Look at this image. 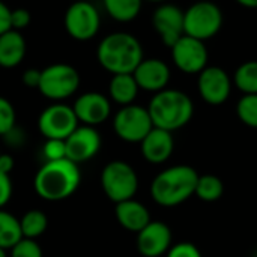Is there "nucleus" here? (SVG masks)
Masks as SVG:
<instances>
[{"label": "nucleus", "instance_id": "f257e3e1", "mask_svg": "<svg viewBox=\"0 0 257 257\" xmlns=\"http://www.w3.org/2000/svg\"><path fill=\"white\" fill-rule=\"evenodd\" d=\"M96 59L110 74H133L145 59L140 41L126 32L107 35L98 45Z\"/></svg>", "mask_w": 257, "mask_h": 257}, {"label": "nucleus", "instance_id": "f03ea898", "mask_svg": "<svg viewBox=\"0 0 257 257\" xmlns=\"http://www.w3.org/2000/svg\"><path fill=\"white\" fill-rule=\"evenodd\" d=\"M81 181L78 164L68 158L47 161L35 176V191L48 202L68 199L75 193Z\"/></svg>", "mask_w": 257, "mask_h": 257}, {"label": "nucleus", "instance_id": "7ed1b4c3", "mask_svg": "<svg viewBox=\"0 0 257 257\" xmlns=\"http://www.w3.org/2000/svg\"><path fill=\"white\" fill-rule=\"evenodd\" d=\"M199 173L185 164L173 166L158 173L151 184V196L155 203L173 208L194 196Z\"/></svg>", "mask_w": 257, "mask_h": 257}, {"label": "nucleus", "instance_id": "20e7f679", "mask_svg": "<svg viewBox=\"0 0 257 257\" xmlns=\"http://www.w3.org/2000/svg\"><path fill=\"white\" fill-rule=\"evenodd\" d=\"M148 111L155 128L173 133L184 128L191 120L194 114V104L185 92L178 89H164L152 96Z\"/></svg>", "mask_w": 257, "mask_h": 257}, {"label": "nucleus", "instance_id": "39448f33", "mask_svg": "<svg viewBox=\"0 0 257 257\" xmlns=\"http://www.w3.org/2000/svg\"><path fill=\"white\" fill-rule=\"evenodd\" d=\"M223 12L214 2L202 0L184 11V35L199 41L214 38L223 27Z\"/></svg>", "mask_w": 257, "mask_h": 257}, {"label": "nucleus", "instance_id": "423d86ee", "mask_svg": "<svg viewBox=\"0 0 257 257\" xmlns=\"http://www.w3.org/2000/svg\"><path fill=\"white\" fill-rule=\"evenodd\" d=\"M101 185L105 196L114 202L130 200L139 190V176L125 161L116 160L108 163L101 173Z\"/></svg>", "mask_w": 257, "mask_h": 257}, {"label": "nucleus", "instance_id": "0eeeda50", "mask_svg": "<svg viewBox=\"0 0 257 257\" xmlns=\"http://www.w3.org/2000/svg\"><path fill=\"white\" fill-rule=\"evenodd\" d=\"M80 75L77 69L68 63H53L41 71L38 90L48 99L62 101L77 92Z\"/></svg>", "mask_w": 257, "mask_h": 257}, {"label": "nucleus", "instance_id": "6e6552de", "mask_svg": "<svg viewBox=\"0 0 257 257\" xmlns=\"http://www.w3.org/2000/svg\"><path fill=\"white\" fill-rule=\"evenodd\" d=\"M152 128L154 123L148 108L136 104L122 107L113 119L116 136L128 143H140Z\"/></svg>", "mask_w": 257, "mask_h": 257}, {"label": "nucleus", "instance_id": "1a4fd4ad", "mask_svg": "<svg viewBox=\"0 0 257 257\" xmlns=\"http://www.w3.org/2000/svg\"><path fill=\"white\" fill-rule=\"evenodd\" d=\"M101 27L98 9L86 0L74 2L65 14V29L77 41H89L96 36Z\"/></svg>", "mask_w": 257, "mask_h": 257}, {"label": "nucleus", "instance_id": "9d476101", "mask_svg": "<svg viewBox=\"0 0 257 257\" xmlns=\"http://www.w3.org/2000/svg\"><path fill=\"white\" fill-rule=\"evenodd\" d=\"M170 50L175 66L184 74L199 75L208 66L209 53L203 41L184 35L173 44Z\"/></svg>", "mask_w": 257, "mask_h": 257}, {"label": "nucleus", "instance_id": "9b49d317", "mask_svg": "<svg viewBox=\"0 0 257 257\" xmlns=\"http://www.w3.org/2000/svg\"><path fill=\"white\" fill-rule=\"evenodd\" d=\"M38 126L45 139L66 140L78 126V119L72 107L57 102L47 107L41 113L38 119Z\"/></svg>", "mask_w": 257, "mask_h": 257}, {"label": "nucleus", "instance_id": "f8f14e48", "mask_svg": "<svg viewBox=\"0 0 257 257\" xmlns=\"http://www.w3.org/2000/svg\"><path fill=\"white\" fill-rule=\"evenodd\" d=\"M197 89L206 104L221 105L232 93V78L220 66H206L199 74Z\"/></svg>", "mask_w": 257, "mask_h": 257}, {"label": "nucleus", "instance_id": "ddd939ff", "mask_svg": "<svg viewBox=\"0 0 257 257\" xmlns=\"http://www.w3.org/2000/svg\"><path fill=\"white\" fill-rule=\"evenodd\" d=\"M152 24L163 44L172 48L173 44L184 36V11L176 5L161 3L152 15Z\"/></svg>", "mask_w": 257, "mask_h": 257}, {"label": "nucleus", "instance_id": "4468645a", "mask_svg": "<svg viewBox=\"0 0 257 257\" xmlns=\"http://www.w3.org/2000/svg\"><path fill=\"white\" fill-rule=\"evenodd\" d=\"M66 158L75 164L89 161L93 158L101 148L99 133L89 125L77 126L74 133L65 140Z\"/></svg>", "mask_w": 257, "mask_h": 257}, {"label": "nucleus", "instance_id": "2eb2a0df", "mask_svg": "<svg viewBox=\"0 0 257 257\" xmlns=\"http://www.w3.org/2000/svg\"><path fill=\"white\" fill-rule=\"evenodd\" d=\"M172 247V230L163 221H151L137 233V250L145 257H160Z\"/></svg>", "mask_w": 257, "mask_h": 257}, {"label": "nucleus", "instance_id": "dca6fc26", "mask_svg": "<svg viewBox=\"0 0 257 257\" xmlns=\"http://www.w3.org/2000/svg\"><path fill=\"white\" fill-rule=\"evenodd\" d=\"M72 110L78 122L95 126L108 119L111 113V104L105 95L99 92H87L75 99Z\"/></svg>", "mask_w": 257, "mask_h": 257}, {"label": "nucleus", "instance_id": "f3484780", "mask_svg": "<svg viewBox=\"0 0 257 257\" xmlns=\"http://www.w3.org/2000/svg\"><path fill=\"white\" fill-rule=\"evenodd\" d=\"M139 89L146 92H161L167 89L170 81V68L166 62L157 57L143 59L133 72Z\"/></svg>", "mask_w": 257, "mask_h": 257}, {"label": "nucleus", "instance_id": "a211bd4d", "mask_svg": "<svg viewBox=\"0 0 257 257\" xmlns=\"http://www.w3.org/2000/svg\"><path fill=\"white\" fill-rule=\"evenodd\" d=\"M142 155L151 164L166 163L175 151V139L170 131L152 128L148 136L140 142Z\"/></svg>", "mask_w": 257, "mask_h": 257}, {"label": "nucleus", "instance_id": "6ab92c4d", "mask_svg": "<svg viewBox=\"0 0 257 257\" xmlns=\"http://www.w3.org/2000/svg\"><path fill=\"white\" fill-rule=\"evenodd\" d=\"M114 214H116L117 223L123 229L130 232H136V233H139L143 227H146L152 221L148 208L134 199L116 203Z\"/></svg>", "mask_w": 257, "mask_h": 257}, {"label": "nucleus", "instance_id": "aec40b11", "mask_svg": "<svg viewBox=\"0 0 257 257\" xmlns=\"http://www.w3.org/2000/svg\"><path fill=\"white\" fill-rule=\"evenodd\" d=\"M26 39L18 30H8L0 35V66L15 68L26 56Z\"/></svg>", "mask_w": 257, "mask_h": 257}, {"label": "nucleus", "instance_id": "412c9836", "mask_svg": "<svg viewBox=\"0 0 257 257\" xmlns=\"http://www.w3.org/2000/svg\"><path fill=\"white\" fill-rule=\"evenodd\" d=\"M139 90L140 89L133 74H116L111 77L108 84L110 98L122 107L133 104L139 95Z\"/></svg>", "mask_w": 257, "mask_h": 257}, {"label": "nucleus", "instance_id": "4be33fe9", "mask_svg": "<svg viewBox=\"0 0 257 257\" xmlns=\"http://www.w3.org/2000/svg\"><path fill=\"white\" fill-rule=\"evenodd\" d=\"M108 15L120 23L133 21L142 9L143 0H102Z\"/></svg>", "mask_w": 257, "mask_h": 257}, {"label": "nucleus", "instance_id": "5701e85b", "mask_svg": "<svg viewBox=\"0 0 257 257\" xmlns=\"http://www.w3.org/2000/svg\"><path fill=\"white\" fill-rule=\"evenodd\" d=\"M20 239H23L20 220H17L12 214L0 209V247L9 250Z\"/></svg>", "mask_w": 257, "mask_h": 257}, {"label": "nucleus", "instance_id": "b1692460", "mask_svg": "<svg viewBox=\"0 0 257 257\" xmlns=\"http://www.w3.org/2000/svg\"><path fill=\"white\" fill-rule=\"evenodd\" d=\"M224 194V184L215 175H202L197 179L194 196L203 202H217Z\"/></svg>", "mask_w": 257, "mask_h": 257}, {"label": "nucleus", "instance_id": "393cba45", "mask_svg": "<svg viewBox=\"0 0 257 257\" xmlns=\"http://www.w3.org/2000/svg\"><path fill=\"white\" fill-rule=\"evenodd\" d=\"M233 83L244 95H257V60L239 65L235 71Z\"/></svg>", "mask_w": 257, "mask_h": 257}, {"label": "nucleus", "instance_id": "a878e982", "mask_svg": "<svg viewBox=\"0 0 257 257\" xmlns=\"http://www.w3.org/2000/svg\"><path fill=\"white\" fill-rule=\"evenodd\" d=\"M20 226H21L23 238L36 239L47 230L48 218L42 211L32 209L23 215V218L20 220Z\"/></svg>", "mask_w": 257, "mask_h": 257}, {"label": "nucleus", "instance_id": "bb28decb", "mask_svg": "<svg viewBox=\"0 0 257 257\" xmlns=\"http://www.w3.org/2000/svg\"><path fill=\"white\" fill-rule=\"evenodd\" d=\"M236 114L244 125L257 130V95H242L236 104Z\"/></svg>", "mask_w": 257, "mask_h": 257}, {"label": "nucleus", "instance_id": "cd10ccee", "mask_svg": "<svg viewBox=\"0 0 257 257\" xmlns=\"http://www.w3.org/2000/svg\"><path fill=\"white\" fill-rule=\"evenodd\" d=\"M15 126V108L3 96H0V136H8Z\"/></svg>", "mask_w": 257, "mask_h": 257}, {"label": "nucleus", "instance_id": "c85d7f7f", "mask_svg": "<svg viewBox=\"0 0 257 257\" xmlns=\"http://www.w3.org/2000/svg\"><path fill=\"white\" fill-rule=\"evenodd\" d=\"M11 250L12 257H42V250L35 239L23 238Z\"/></svg>", "mask_w": 257, "mask_h": 257}, {"label": "nucleus", "instance_id": "c756f323", "mask_svg": "<svg viewBox=\"0 0 257 257\" xmlns=\"http://www.w3.org/2000/svg\"><path fill=\"white\" fill-rule=\"evenodd\" d=\"M44 157L47 161H57L66 158V146L65 140H57V139H47L44 148H42Z\"/></svg>", "mask_w": 257, "mask_h": 257}, {"label": "nucleus", "instance_id": "7c9ffc66", "mask_svg": "<svg viewBox=\"0 0 257 257\" xmlns=\"http://www.w3.org/2000/svg\"><path fill=\"white\" fill-rule=\"evenodd\" d=\"M167 257H203L200 250L191 242H178L166 253Z\"/></svg>", "mask_w": 257, "mask_h": 257}, {"label": "nucleus", "instance_id": "2f4dec72", "mask_svg": "<svg viewBox=\"0 0 257 257\" xmlns=\"http://www.w3.org/2000/svg\"><path fill=\"white\" fill-rule=\"evenodd\" d=\"M30 12L27 9H23V8H17L14 11H11V26L14 30H21V29H26L29 24H30Z\"/></svg>", "mask_w": 257, "mask_h": 257}, {"label": "nucleus", "instance_id": "473e14b6", "mask_svg": "<svg viewBox=\"0 0 257 257\" xmlns=\"http://www.w3.org/2000/svg\"><path fill=\"white\" fill-rule=\"evenodd\" d=\"M12 196V181L8 173L0 172V209L9 202Z\"/></svg>", "mask_w": 257, "mask_h": 257}, {"label": "nucleus", "instance_id": "72a5a7b5", "mask_svg": "<svg viewBox=\"0 0 257 257\" xmlns=\"http://www.w3.org/2000/svg\"><path fill=\"white\" fill-rule=\"evenodd\" d=\"M21 80H23L24 86H27V87H36V89H38L39 80H41V71H39V69H33V68L26 69V71L23 72Z\"/></svg>", "mask_w": 257, "mask_h": 257}, {"label": "nucleus", "instance_id": "f704fd0d", "mask_svg": "<svg viewBox=\"0 0 257 257\" xmlns=\"http://www.w3.org/2000/svg\"><path fill=\"white\" fill-rule=\"evenodd\" d=\"M11 9L0 0V35L11 30Z\"/></svg>", "mask_w": 257, "mask_h": 257}, {"label": "nucleus", "instance_id": "c9c22d12", "mask_svg": "<svg viewBox=\"0 0 257 257\" xmlns=\"http://www.w3.org/2000/svg\"><path fill=\"white\" fill-rule=\"evenodd\" d=\"M14 169V158L11 155H6V154H2L0 155V172L3 173H11Z\"/></svg>", "mask_w": 257, "mask_h": 257}, {"label": "nucleus", "instance_id": "e433bc0d", "mask_svg": "<svg viewBox=\"0 0 257 257\" xmlns=\"http://www.w3.org/2000/svg\"><path fill=\"white\" fill-rule=\"evenodd\" d=\"M236 3H239L244 8H250V9H257V0H235Z\"/></svg>", "mask_w": 257, "mask_h": 257}, {"label": "nucleus", "instance_id": "4c0bfd02", "mask_svg": "<svg viewBox=\"0 0 257 257\" xmlns=\"http://www.w3.org/2000/svg\"><path fill=\"white\" fill-rule=\"evenodd\" d=\"M146 2H151V3H166L167 0H146Z\"/></svg>", "mask_w": 257, "mask_h": 257}, {"label": "nucleus", "instance_id": "58836bf2", "mask_svg": "<svg viewBox=\"0 0 257 257\" xmlns=\"http://www.w3.org/2000/svg\"><path fill=\"white\" fill-rule=\"evenodd\" d=\"M0 257H6V250L0 247Z\"/></svg>", "mask_w": 257, "mask_h": 257}, {"label": "nucleus", "instance_id": "ea45409f", "mask_svg": "<svg viewBox=\"0 0 257 257\" xmlns=\"http://www.w3.org/2000/svg\"><path fill=\"white\" fill-rule=\"evenodd\" d=\"M0 155H2V154H0Z\"/></svg>", "mask_w": 257, "mask_h": 257}]
</instances>
